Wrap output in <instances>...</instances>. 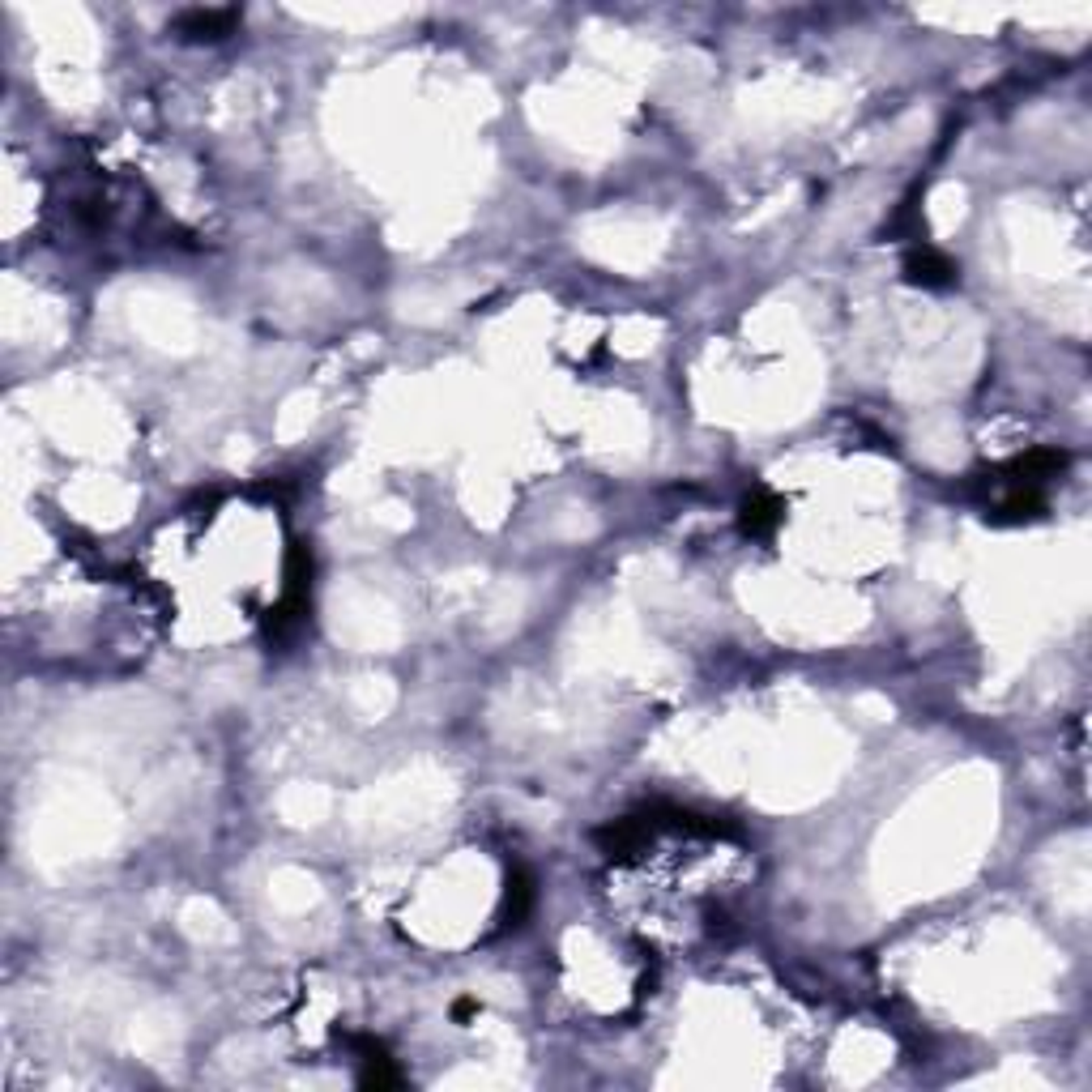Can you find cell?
<instances>
[{"label":"cell","instance_id":"cell-1","mask_svg":"<svg viewBox=\"0 0 1092 1092\" xmlns=\"http://www.w3.org/2000/svg\"><path fill=\"white\" fill-rule=\"evenodd\" d=\"M235 27V9H192V13H184L180 18V30L188 39H218V35H226V30Z\"/></svg>","mask_w":1092,"mask_h":1092},{"label":"cell","instance_id":"cell-2","mask_svg":"<svg viewBox=\"0 0 1092 1092\" xmlns=\"http://www.w3.org/2000/svg\"><path fill=\"white\" fill-rule=\"evenodd\" d=\"M909 274L918 277V282L935 286V282H947V274H952V265H947V260L939 257V252L922 248V252H913V257H909Z\"/></svg>","mask_w":1092,"mask_h":1092},{"label":"cell","instance_id":"cell-3","mask_svg":"<svg viewBox=\"0 0 1092 1092\" xmlns=\"http://www.w3.org/2000/svg\"><path fill=\"white\" fill-rule=\"evenodd\" d=\"M743 525H747V533H756V538H760V533H768V529L777 525L773 504H768V499H751V504H747V516H743Z\"/></svg>","mask_w":1092,"mask_h":1092}]
</instances>
